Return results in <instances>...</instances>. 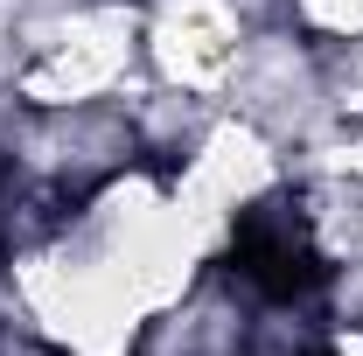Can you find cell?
Returning <instances> with one entry per match:
<instances>
[{
  "label": "cell",
  "mask_w": 363,
  "mask_h": 356,
  "mask_svg": "<svg viewBox=\"0 0 363 356\" xmlns=\"http://www.w3.org/2000/svg\"><path fill=\"white\" fill-rule=\"evenodd\" d=\"M286 14V0H140V70L168 91L224 98L252 35Z\"/></svg>",
  "instance_id": "1"
},
{
  "label": "cell",
  "mask_w": 363,
  "mask_h": 356,
  "mask_svg": "<svg viewBox=\"0 0 363 356\" xmlns=\"http://www.w3.org/2000/svg\"><path fill=\"white\" fill-rule=\"evenodd\" d=\"M286 28H301L315 49L363 43V0H286Z\"/></svg>",
  "instance_id": "2"
},
{
  "label": "cell",
  "mask_w": 363,
  "mask_h": 356,
  "mask_svg": "<svg viewBox=\"0 0 363 356\" xmlns=\"http://www.w3.org/2000/svg\"><path fill=\"white\" fill-rule=\"evenodd\" d=\"M315 356H363V321H357V314H328Z\"/></svg>",
  "instance_id": "3"
}]
</instances>
